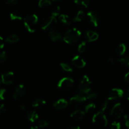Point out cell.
I'll list each match as a JSON object with an SVG mask.
<instances>
[{
  "label": "cell",
  "mask_w": 129,
  "mask_h": 129,
  "mask_svg": "<svg viewBox=\"0 0 129 129\" xmlns=\"http://www.w3.org/2000/svg\"><path fill=\"white\" fill-rule=\"evenodd\" d=\"M81 36V32L78 29L74 28L68 30L63 37V40L68 44H73L79 40Z\"/></svg>",
  "instance_id": "1"
},
{
  "label": "cell",
  "mask_w": 129,
  "mask_h": 129,
  "mask_svg": "<svg viewBox=\"0 0 129 129\" xmlns=\"http://www.w3.org/2000/svg\"><path fill=\"white\" fill-rule=\"evenodd\" d=\"M39 21V18L35 14L28 15L24 18V25L30 33H34L36 30V26Z\"/></svg>",
  "instance_id": "2"
},
{
  "label": "cell",
  "mask_w": 129,
  "mask_h": 129,
  "mask_svg": "<svg viewBox=\"0 0 129 129\" xmlns=\"http://www.w3.org/2000/svg\"><path fill=\"white\" fill-rule=\"evenodd\" d=\"M91 81L89 77L86 75H84L78 85L77 89L81 94H88L90 93L91 89Z\"/></svg>",
  "instance_id": "3"
},
{
  "label": "cell",
  "mask_w": 129,
  "mask_h": 129,
  "mask_svg": "<svg viewBox=\"0 0 129 129\" xmlns=\"http://www.w3.org/2000/svg\"><path fill=\"white\" fill-rule=\"evenodd\" d=\"M92 122L96 126L100 128L105 127L108 123L107 117L102 111L97 112L93 115L92 118Z\"/></svg>",
  "instance_id": "4"
},
{
  "label": "cell",
  "mask_w": 129,
  "mask_h": 129,
  "mask_svg": "<svg viewBox=\"0 0 129 129\" xmlns=\"http://www.w3.org/2000/svg\"><path fill=\"white\" fill-rule=\"evenodd\" d=\"M57 24V19L55 16H50L44 18L41 21V28L42 30H52Z\"/></svg>",
  "instance_id": "5"
},
{
  "label": "cell",
  "mask_w": 129,
  "mask_h": 129,
  "mask_svg": "<svg viewBox=\"0 0 129 129\" xmlns=\"http://www.w3.org/2000/svg\"><path fill=\"white\" fill-rule=\"evenodd\" d=\"M74 80L69 77H65L59 81L57 86L59 89L62 91H68L73 88L74 86Z\"/></svg>",
  "instance_id": "6"
},
{
  "label": "cell",
  "mask_w": 129,
  "mask_h": 129,
  "mask_svg": "<svg viewBox=\"0 0 129 129\" xmlns=\"http://www.w3.org/2000/svg\"><path fill=\"white\" fill-rule=\"evenodd\" d=\"M125 112V107L121 103H117L114 105L111 110L110 115L117 118H120Z\"/></svg>",
  "instance_id": "7"
},
{
  "label": "cell",
  "mask_w": 129,
  "mask_h": 129,
  "mask_svg": "<svg viewBox=\"0 0 129 129\" xmlns=\"http://www.w3.org/2000/svg\"><path fill=\"white\" fill-rule=\"evenodd\" d=\"M87 97L82 94H78L73 96L69 100V104L74 107H78L81 105L87 100Z\"/></svg>",
  "instance_id": "8"
},
{
  "label": "cell",
  "mask_w": 129,
  "mask_h": 129,
  "mask_svg": "<svg viewBox=\"0 0 129 129\" xmlns=\"http://www.w3.org/2000/svg\"><path fill=\"white\" fill-rule=\"evenodd\" d=\"M124 91L120 88H113L108 94V100H115L123 97Z\"/></svg>",
  "instance_id": "9"
},
{
  "label": "cell",
  "mask_w": 129,
  "mask_h": 129,
  "mask_svg": "<svg viewBox=\"0 0 129 129\" xmlns=\"http://www.w3.org/2000/svg\"><path fill=\"white\" fill-rule=\"evenodd\" d=\"M15 80V74L13 72H6L3 73L1 76V83L5 84H11Z\"/></svg>",
  "instance_id": "10"
},
{
  "label": "cell",
  "mask_w": 129,
  "mask_h": 129,
  "mask_svg": "<svg viewBox=\"0 0 129 129\" xmlns=\"http://www.w3.org/2000/svg\"><path fill=\"white\" fill-rule=\"evenodd\" d=\"M25 93H26V88L25 86L23 84H19L14 91L13 98L16 100H19L24 96Z\"/></svg>",
  "instance_id": "11"
},
{
  "label": "cell",
  "mask_w": 129,
  "mask_h": 129,
  "mask_svg": "<svg viewBox=\"0 0 129 129\" xmlns=\"http://www.w3.org/2000/svg\"><path fill=\"white\" fill-rule=\"evenodd\" d=\"M87 18H88V21L91 23L93 24L94 25V26H98L99 25L100 22V17L99 15H98L96 12L93 11H89V12L87 13Z\"/></svg>",
  "instance_id": "12"
},
{
  "label": "cell",
  "mask_w": 129,
  "mask_h": 129,
  "mask_svg": "<svg viewBox=\"0 0 129 129\" xmlns=\"http://www.w3.org/2000/svg\"><path fill=\"white\" fill-rule=\"evenodd\" d=\"M72 63L74 66L78 68H83L86 65L85 60L79 55H76L72 59Z\"/></svg>",
  "instance_id": "13"
},
{
  "label": "cell",
  "mask_w": 129,
  "mask_h": 129,
  "mask_svg": "<svg viewBox=\"0 0 129 129\" xmlns=\"http://www.w3.org/2000/svg\"><path fill=\"white\" fill-rule=\"evenodd\" d=\"M49 35L50 39L54 42H57L60 41L62 39L61 33L59 32L58 30H54V29L50 30L49 31Z\"/></svg>",
  "instance_id": "14"
},
{
  "label": "cell",
  "mask_w": 129,
  "mask_h": 129,
  "mask_svg": "<svg viewBox=\"0 0 129 129\" xmlns=\"http://www.w3.org/2000/svg\"><path fill=\"white\" fill-rule=\"evenodd\" d=\"M85 115V111L77 110H75L71 114V117L75 121H81L84 119Z\"/></svg>",
  "instance_id": "15"
},
{
  "label": "cell",
  "mask_w": 129,
  "mask_h": 129,
  "mask_svg": "<svg viewBox=\"0 0 129 129\" xmlns=\"http://www.w3.org/2000/svg\"><path fill=\"white\" fill-rule=\"evenodd\" d=\"M85 37H86L87 40L89 42H94L96 40H98L99 38V35L96 32L91 30H88L85 32Z\"/></svg>",
  "instance_id": "16"
},
{
  "label": "cell",
  "mask_w": 129,
  "mask_h": 129,
  "mask_svg": "<svg viewBox=\"0 0 129 129\" xmlns=\"http://www.w3.org/2000/svg\"><path fill=\"white\" fill-rule=\"evenodd\" d=\"M68 105V102L66 100L62 98V99L58 100L57 102H55L54 103V107L55 109L57 110H62L66 108Z\"/></svg>",
  "instance_id": "17"
},
{
  "label": "cell",
  "mask_w": 129,
  "mask_h": 129,
  "mask_svg": "<svg viewBox=\"0 0 129 129\" xmlns=\"http://www.w3.org/2000/svg\"><path fill=\"white\" fill-rule=\"evenodd\" d=\"M46 104V102L45 100L41 98H37L34 100L31 103V106L34 108H42L44 107Z\"/></svg>",
  "instance_id": "18"
},
{
  "label": "cell",
  "mask_w": 129,
  "mask_h": 129,
  "mask_svg": "<svg viewBox=\"0 0 129 129\" xmlns=\"http://www.w3.org/2000/svg\"><path fill=\"white\" fill-rule=\"evenodd\" d=\"M26 118L30 122H35L39 118V115L35 111H30L26 113Z\"/></svg>",
  "instance_id": "19"
},
{
  "label": "cell",
  "mask_w": 129,
  "mask_h": 129,
  "mask_svg": "<svg viewBox=\"0 0 129 129\" xmlns=\"http://www.w3.org/2000/svg\"><path fill=\"white\" fill-rule=\"evenodd\" d=\"M10 19L13 21H20L22 20V15L21 13L18 11H13L12 13H10Z\"/></svg>",
  "instance_id": "20"
},
{
  "label": "cell",
  "mask_w": 129,
  "mask_h": 129,
  "mask_svg": "<svg viewBox=\"0 0 129 129\" xmlns=\"http://www.w3.org/2000/svg\"><path fill=\"white\" fill-rule=\"evenodd\" d=\"M74 3L79 7L86 8L90 4L89 0H74Z\"/></svg>",
  "instance_id": "21"
},
{
  "label": "cell",
  "mask_w": 129,
  "mask_h": 129,
  "mask_svg": "<svg viewBox=\"0 0 129 129\" xmlns=\"http://www.w3.org/2000/svg\"><path fill=\"white\" fill-rule=\"evenodd\" d=\"M59 20L66 25H70L71 24V21L69 16L65 15V14H62L59 16Z\"/></svg>",
  "instance_id": "22"
},
{
  "label": "cell",
  "mask_w": 129,
  "mask_h": 129,
  "mask_svg": "<svg viewBox=\"0 0 129 129\" xmlns=\"http://www.w3.org/2000/svg\"><path fill=\"white\" fill-rule=\"evenodd\" d=\"M84 16H85V14H84V11H82V10H79V11H78L76 15H75V16L73 18V20L74 21H76V22H80V21H83V19L84 18Z\"/></svg>",
  "instance_id": "23"
},
{
  "label": "cell",
  "mask_w": 129,
  "mask_h": 129,
  "mask_svg": "<svg viewBox=\"0 0 129 129\" xmlns=\"http://www.w3.org/2000/svg\"><path fill=\"white\" fill-rule=\"evenodd\" d=\"M19 37L16 34H12L8 37L6 39V42L10 44H15L18 42Z\"/></svg>",
  "instance_id": "24"
},
{
  "label": "cell",
  "mask_w": 129,
  "mask_h": 129,
  "mask_svg": "<svg viewBox=\"0 0 129 129\" xmlns=\"http://www.w3.org/2000/svg\"><path fill=\"white\" fill-rule=\"evenodd\" d=\"M126 45H125L123 43H122V44H119V45L117 46V49H116V51H117V54H119V55H123V54L125 53L126 52Z\"/></svg>",
  "instance_id": "25"
},
{
  "label": "cell",
  "mask_w": 129,
  "mask_h": 129,
  "mask_svg": "<svg viewBox=\"0 0 129 129\" xmlns=\"http://www.w3.org/2000/svg\"><path fill=\"white\" fill-rule=\"evenodd\" d=\"M51 5V2L50 0H39V6L41 8H48Z\"/></svg>",
  "instance_id": "26"
},
{
  "label": "cell",
  "mask_w": 129,
  "mask_h": 129,
  "mask_svg": "<svg viewBox=\"0 0 129 129\" xmlns=\"http://www.w3.org/2000/svg\"><path fill=\"white\" fill-rule=\"evenodd\" d=\"M60 67H61L62 69L66 72H68V73H72L73 71V69L69 64H66V63L62 62L60 64Z\"/></svg>",
  "instance_id": "27"
},
{
  "label": "cell",
  "mask_w": 129,
  "mask_h": 129,
  "mask_svg": "<svg viewBox=\"0 0 129 129\" xmlns=\"http://www.w3.org/2000/svg\"><path fill=\"white\" fill-rule=\"evenodd\" d=\"M60 8L59 6H54V8H52V16H59L60 15Z\"/></svg>",
  "instance_id": "28"
},
{
  "label": "cell",
  "mask_w": 129,
  "mask_h": 129,
  "mask_svg": "<svg viewBox=\"0 0 129 129\" xmlns=\"http://www.w3.org/2000/svg\"><path fill=\"white\" fill-rule=\"evenodd\" d=\"M96 108V105L94 103H89V104L87 105L85 107V112L86 113H91L94 110V109Z\"/></svg>",
  "instance_id": "29"
},
{
  "label": "cell",
  "mask_w": 129,
  "mask_h": 129,
  "mask_svg": "<svg viewBox=\"0 0 129 129\" xmlns=\"http://www.w3.org/2000/svg\"><path fill=\"white\" fill-rule=\"evenodd\" d=\"M119 62L123 67H129V57H125L119 59Z\"/></svg>",
  "instance_id": "30"
},
{
  "label": "cell",
  "mask_w": 129,
  "mask_h": 129,
  "mask_svg": "<svg viewBox=\"0 0 129 129\" xmlns=\"http://www.w3.org/2000/svg\"><path fill=\"white\" fill-rule=\"evenodd\" d=\"M86 49V43L85 41H83L78 46V52L79 53H83Z\"/></svg>",
  "instance_id": "31"
},
{
  "label": "cell",
  "mask_w": 129,
  "mask_h": 129,
  "mask_svg": "<svg viewBox=\"0 0 129 129\" xmlns=\"http://www.w3.org/2000/svg\"><path fill=\"white\" fill-rule=\"evenodd\" d=\"M49 125V123L47 122V121L45 120L44 119H42L39 121L37 126L38 127H39V128H44V127H47V126H48Z\"/></svg>",
  "instance_id": "32"
},
{
  "label": "cell",
  "mask_w": 129,
  "mask_h": 129,
  "mask_svg": "<svg viewBox=\"0 0 129 129\" xmlns=\"http://www.w3.org/2000/svg\"><path fill=\"white\" fill-rule=\"evenodd\" d=\"M8 59V55L6 54V52L5 51L2 52L0 55V63L1 64H3Z\"/></svg>",
  "instance_id": "33"
},
{
  "label": "cell",
  "mask_w": 129,
  "mask_h": 129,
  "mask_svg": "<svg viewBox=\"0 0 129 129\" xmlns=\"http://www.w3.org/2000/svg\"><path fill=\"white\" fill-rule=\"evenodd\" d=\"M119 59H118L117 57L112 55V56L109 57L107 59V61H108L110 64H115V63L119 62Z\"/></svg>",
  "instance_id": "34"
},
{
  "label": "cell",
  "mask_w": 129,
  "mask_h": 129,
  "mask_svg": "<svg viewBox=\"0 0 129 129\" xmlns=\"http://www.w3.org/2000/svg\"><path fill=\"white\" fill-rule=\"evenodd\" d=\"M121 128V124L118 122H113L111 124L110 129H120Z\"/></svg>",
  "instance_id": "35"
},
{
  "label": "cell",
  "mask_w": 129,
  "mask_h": 129,
  "mask_svg": "<svg viewBox=\"0 0 129 129\" xmlns=\"http://www.w3.org/2000/svg\"><path fill=\"white\" fill-rule=\"evenodd\" d=\"M6 89L1 88V90H0V99H1V100H5V97H6Z\"/></svg>",
  "instance_id": "36"
},
{
  "label": "cell",
  "mask_w": 129,
  "mask_h": 129,
  "mask_svg": "<svg viewBox=\"0 0 129 129\" xmlns=\"http://www.w3.org/2000/svg\"><path fill=\"white\" fill-rule=\"evenodd\" d=\"M7 112V108L5 104H2L0 107V114L5 115Z\"/></svg>",
  "instance_id": "37"
},
{
  "label": "cell",
  "mask_w": 129,
  "mask_h": 129,
  "mask_svg": "<svg viewBox=\"0 0 129 129\" xmlns=\"http://www.w3.org/2000/svg\"><path fill=\"white\" fill-rule=\"evenodd\" d=\"M88 100H93L97 97V94L95 93H89L86 96Z\"/></svg>",
  "instance_id": "38"
},
{
  "label": "cell",
  "mask_w": 129,
  "mask_h": 129,
  "mask_svg": "<svg viewBox=\"0 0 129 129\" xmlns=\"http://www.w3.org/2000/svg\"><path fill=\"white\" fill-rule=\"evenodd\" d=\"M108 100L107 101H105V102H104V103H103V105H102V107H101V110L103 112H104L107 109V108H108Z\"/></svg>",
  "instance_id": "39"
},
{
  "label": "cell",
  "mask_w": 129,
  "mask_h": 129,
  "mask_svg": "<svg viewBox=\"0 0 129 129\" xmlns=\"http://www.w3.org/2000/svg\"><path fill=\"white\" fill-rule=\"evenodd\" d=\"M124 121H125V125L127 127V128L129 129V115H124Z\"/></svg>",
  "instance_id": "40"
},
{
  "label": "cell",
  "mask_w": 129,
  "mask_h": 129,
  "mask_svg": "<svg viewBox=\"0 0 129 129\" xmlns=\"http://www.w3.org/2000/svg\"><path fill=\"white\" fill-rule=\"evenodd\" d=\"M19 0H6V4L9 5H15L18 3Z\"/></svg>",
  "instance_id": "41"
},
{
  "label": "cell",
  "mask_w": 129,
  "mask_h": 129,
  "mask_svg": "<svg viewBox=\"0 0 129 129\" xmlns=\"http://www.w3.org/2000/svg\"><path fill=\"white\" fill-rule=\"evenodd\" d=\"M28 105H29L28 103H27V102H24V103H23L22 104H21V105L20 106V109H21L22 110H24L26 109V108H28Z\"/></svg>",
  "instance_id": "42"
},
{
  "label": "cell",
  "mask_w": 129,
  "mask_h": 129,
  "mask_svg": "<svg viewBox=\"0 0 129 129\" xmlns=\"http://www.w3.org/2000/svg\"><path fill=\"white\" fill-rule=\"evenodd\" d=\"M124 81L129 83V72L127 73L124 76Z\"/></svg>",
  "instance_id": "43"
},
{
  "label": "cell",
  "mask_w": 129,
  "mask_h": 129,
  "mask_svg": "<svg viewBox=\"0 0 129 129\" xmlns=\"http://www.w3.org/2000/svg\"><path fill=\"white\" fill-rule=\"evenodd\" d=\"M0 40H1V42H0V48L1 49H3L4 46H5V44L3 42V39L2 38V37H0Z\"/></svg>",
  "instance_id": "44"
},
{
  "label": "cell",
  "mask_w": 129,
  "mask_h": 129,
  "mask_svg": "<svg viewBox=\"0 0 129 129\" xmlns=\"http://www.w3.org/2000/svg\"><path fill=\"white\" fill-rule=\"evenodd\" d=\"M66 129H81V128L79 127V126L73 125V126H70V127H68Z\"/></svg>",
  "instance_id": "45"
},
{
  "label": "cell",
  "mask_w": 129,
  "mask_h": 129,
  "mask_svg": "<svg viewBox=\"0 0 129 129\" xmlns=\"http://www.w3.org/2000/svg\"><path fill=\"white\" fill-rule=\"evenodd\" d=\"M126 96H127V99H128L129 100V89L127 91V93H126Z\"/></svg>",
  "instance_id": "46"
},
{
  "label": "cell",
  "mask_w": 129,
  "mask_h": 129,
  "mask_svg": "<svg viewBox=\"0 0 129 129\" xmlns=\"http://www.w3.org/2000/svg\"><path fill=\"white\" fill-rule=\"evenodd\" d=\"M53 1H55V2H58V1H61V0H52Z\"/></svg>",
  "instance_id": "47"
},
{
  "label": "cell",
  "mask_w": 129,
  "mask_h": 129,
  "mask_svg": "<svg viewBox=\"0 0 129 129\" xmlns=\"http://www.w3.org/2000/svg\"><path fill=\"white\" fill-rule=\"evenodd\" d=\"M31 129H37V128H34V127H31Z\"/></svg>",
  "instance_id": "48"
}]
</instances>
